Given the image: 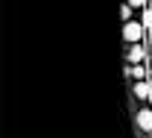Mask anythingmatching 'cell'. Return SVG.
<instances>
[{"label":"cell","instance_id":"obj_1","mask_svg":"<svg viewBox=\"0 0 152 138\" xmlns=\"http://www.w3.org/2000/svg\"><path fill=\"white\" fill-rule=\"evenodd\" d=\"M143 24L140 21H126V27H123V38L129 41V44H140L143 41Z\"/></svg>","mask_w":152,"mask_h":138},{"label":"cell","instance_id":"obj_2","mask_svg":"<svg viewBox=\"0 0 152 138\" xmlns=\"http://www.w3.org/2000/svg\"><path fill=\"white\" fill-rule=\"evenodd\" d=\"M143 56H146V50H143V41H140V44H132V47H129V53H126L129 65H140V62H143Z\"/></svg>","mask_w":152,"mask_h":138},{"label":"cell","instance_id":"obj_3","mask_svg":"<svg viewBox=\"0 0 152 138\" xmlns=\"http://www.w3.org/2000/svg\"><path fill=\"white\" fill-rule=\"evenodd\" d=\"M137 126H140L143 132H152V112H149V109L137 112Z\"/></svg>","mask_w":152,"mask_h":138},{"label":"cell","instance_id":"obj_4","mask_svg":"<svg viewBox=\"0 0 152 138\" xmlns=\"http://www.w3.org/2000/svg\"><path fill=\"white\" fill-rule=\"evenodd\" d=\"M149 94H152L149 82H143V79H137V85H134V97H140V100H149Z\"/></svg>","mask_w":152,"mask_h":138},{"label":"cell","instance_id":"obj_5","mask_svg":"<svg viewBox=\"0 0 152 138\" xmlns=\"http://www.w3.org/2000/svg\"><path fill=\"white\" fill-rule=\"evenodd\" d=\"M126 74L134 77V79H143V68H140V65H129V68H126Z\"/></svg>","mask_w":152,"mask_h":138},{"label":"cell","instance_id":"obj_6","mask_svg":"<svg viewBox=\"0 0 152 138\" xmlns=\"http://www.w3.org/2000/svg\"><path fill=\"white\" fill-rule=\"evenodd\" d=\"M140 24H143V27H152V9L143 12V21H140Z\"/></svg>","mask_w":152,"mask_h":138},{"label":"cell","instance_id":"obj_7","mask_svg":"<svg viewBox=\"0 0 152 138\" xmlns=\"http://www.w3.org/2000/svg\"><path fill=\"white\" fill-rule=\"evenodd\" d=\"M129 15H132V6H129V3H126V6H123V9H120V18H123V21H129Z\"/></svg>","mask_w":152,"mask_h":138},{"label":"cell","instance_id":"obj_8","mask_svg":"<svg viewBox=\"0 0 152 138\" xmlns=\"http://www.w3.org/2000/svg\"><path fill=\"white\" fill-rule=\"evenodd\" d=\"M126 3H129L132 9H140V6H146V0H126Z\"/></svg>","mask_w":152,"mask_h":138}]
</instances>
